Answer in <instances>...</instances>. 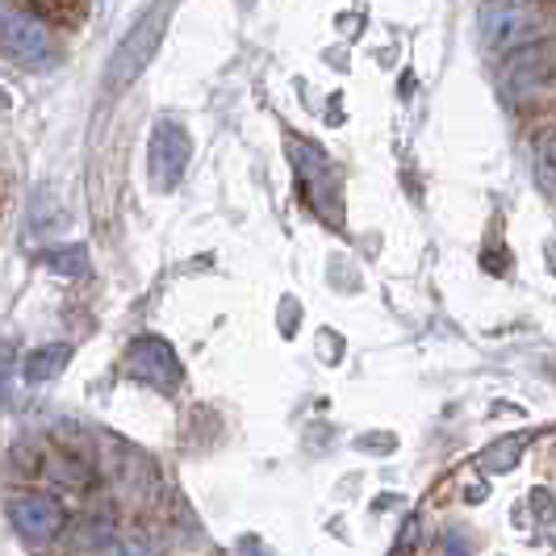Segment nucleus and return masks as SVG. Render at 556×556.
I'll use <instances>...</instances> for the list:
<instances>
[{
    "label": "nucleus",
    "mask_w": 556,
    "mask_h": 556,
    "mask_svg": "<svg viewBox=\"0 0 556 556\" xmlns=\"http://www.w3.org/2000/svg\"><path fill=\"white\" fill-rule=\"evenodd\" d=\"M9 364H13V356H9V348H4V339H0V390H4V372H9Z\"/></svg>",
    "instance_id": "ddd939ff"
},
{
    "label": "nucleus",
    "mask_w": 556,
    "mask_h": 556,
    "mask_svg": "<svg viewBox=\"0 0 556 556\" xmlns=\"http://www.w3.org/2000/svg\"><path fill=\"white\" fill-rule=\"evenodd\" d=\"M535 167H540V180H544V189L556 197V135H548V139L540 142Z\"/></svg>",
    "instance_id": "9b49d317"
},
{
    "label": "nucleus",
    "mask_w": 556,
    "mask_h": 556,
    "mask_svg": "<svg viewBox=\"0 0 556 556\" xmlns=\"http://www.w3.org/2000/svg\"><path fill=\"white\" fill-rule=\"evenodd\" d=\"M0 47L22 63H55V38L38 17H29L22 9H13L9 0H0Z\"/></svg>",
    "instance_id": "20e7f679"
},
{
    "label": "nucleus",
    "mask_w": 556,
    "mask_h": 556,
    "mask_svg": "<svg viewBox=\"0 0 556 556\" xmlns=\"http://www.w3.org/2000/svg\"><path fill=\"white\" fill-rule=\"evenodd\" d=\"M523 440L519 435H510V440H498V444L485 452V469H494V473H506V469H515V456L510 452H519Z\"/></svg>",
    "instance_id": "9d476101"
},
{
    "label": "nucleus",
    "mask_w": 556,
    "mask_h": 556,
    "mask_svg": "<svg viewBox=\"0 0 556 556\" xmlns=\"http://www.w3.org/2000/svg\"><path fill=\"white\" fill-rule=\"evenodd\" d=\"M167 4H172V0H160V4L142 17L139 26L122 38V47L113 51V63H110V88L113 92H117V88H126V84L135 80L142 67H147V59L155 55V42H160V34H164V26H167Z\"/></svg>",
    "instance_id": "7ed1b4c3"
},
{
    "label": "nucleus",
    "mask_w": 556,
    "mask_h": 556,
    "mask_svg": "<svg viewBox=\"0 0 556 556\" xmlns=\"http://www.w3.org/2000/svg\"><path fill=\"white\" fill-rule=\"evenodd\" d=\"M42 268H51V273H63V277H84V273H88V255H84V248L42 251Z\"/></svg>",
    "instance_id": "1a4fd4ad"
},
{
    "label": "nucleus",
    "mask_w": 556,
    "mask_h": 556,
    "mask_svg": "<svg viewBox=\"0 0 556 556\" xmlns=\"http://www.w3.org/2000/svg\"><path fill=\"white\" fill-rule=\"evenodd\" d=\"M553 29V17L535 0H490L481 9V42L490 51H523Z\"/></svg>",
    "instance_id": "f257e3e1"
},
{
    "label": "nucleus",
    "mask_w": 556,
    "mask_h": 556,
    "mask_svg": "<svg viewBox=\"0 0 556 556\" xmlns=\"http://www.w3.org/2000/svg\"><path fill=\"white\" fill-rule=\"evenodd\" d=\"M105 556H151V548L142 544V540H113Z\"/></svg>",
    "instance_id": "f8f14e48"
},
{
    "label": "nucleus",
    "mask_w": 556,
    "mask_h": 556,
    "mask_svg": "<svg viewBox=\"0 0 556 556\" xmlns=\"http://www.w3.org/2000/svg\"><path fill=\"white\" fill-rule=\"evenodd\" d=\"M4 105H9V101H4V97H0V110H4Z\"/></svg>",
    "instance_id": "4468645a"
},
{
    "label": "nucleus",
    "mask_w": 556,
    "mask_h": 556,
    "mask_svg": "<svg viewBox=\"0 0 556 556\" xmlns=\"http://www.w3.org/2000/svg\"><path fill=\"white\" fill-rule=\"evenodd\" d=\"M126 364H130V377L142 381V386H151V390H176L180 377H185L176 352L167 348L164 339H135Z\"/></svg>",
    "instance_id": "423d86ee"
},
{
    "label": "nucleus",
    "mask_w": 556,
    "mask_h": 556,
    "mask_svg": "<svg viewBox=\"0 0 556 556\" xmlns=\"http://www.w3.org/2000/svg\"><path fill=\"white\" fill-rule=\"evenodd\" d=\"M189 164V139H185V130L180 126H160L155 130V139H151V172H155V180L160 185H176L180 180V172Z\"/></svg>",
    "instance_id": "0eeeda50"
},
{
    "label": "nucleus",
    "mask_w": 556,
    "mask_h": 556,
    "mask_svg": "<svg viewBox=\"0 0 556 556\" xmlns=\"http://www.w3.org/2000/svg\"><path fill=\"white\" fill-rule=\"evenodd\" d=\"M9 519H13V528L22 531L29 544H51L59 531H63V523H67L59 498L38 494V490L9 498Z\"/></svg>",
    "instance_id": "39448f33"
},
{
    "label": "nucleus",
    "mask_w": 556,
    "mask_h": 556,
    "mask_svg": "<svg viewBox=\"0 0 556 556\" xmlns=\"http://www.w3.org/2000/svg\"><path fill=\"white\" fill-rule=\"evenodd\" d=\"M67 361H72V348H67V343H47V348H34V352L26 356V381L42 386V381L59 377V372L67 368Z\"/></svg>",
    "instance_id": "6e6552de"
},
{
    "label": "nucleus",
    "mask_w": 556,
    "mask_h": 556,
    "mask_svg": "<svg viewBox=\"0 0 556 556\" xmlns=\"http://www.w3.org/2000/svg\"><path fill=\"white\" fill-rule=\"evenodd\" d=\"M502 92L510 101H544L556 92V47L553 42H531L519 55L502 63Z\"/></svg>",
    "instance_id": "f03ea898"
}]
</instances>
